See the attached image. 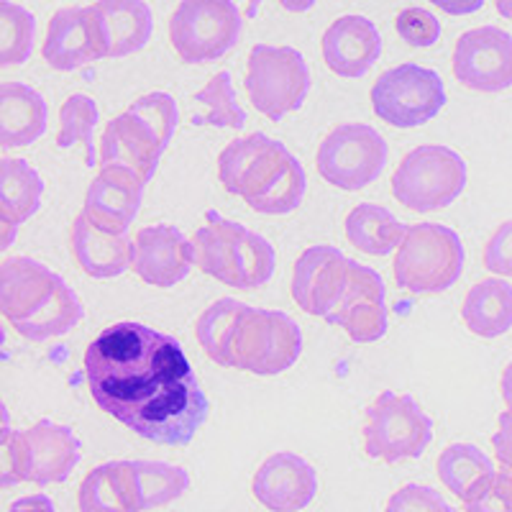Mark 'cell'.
I'll return each instance as SVG.
<instances>
[{"mask_svg":"<svg viewBox=\"0 0 512 512\" xmlns=\"http://www.w3.org/2000/svg\"><path fill=\"white\" fill-rule=\"evenodd\" d=\"M387 290L379 272L351 259L344 295L328 315L331 326L344 328L354 344H374L384 338L390 318H387Z\"/></svg>","mask_w":512,"mask_h":512,"instance_id":"13","label":"cell"},{"mask_svg":"<svg viewBox=\"0 0 512 512\" xmlns=\"http://www.w3.org/2000/svg\"><path fill=\"white\" fill-rule=\"evenodd\" d=\"M384 512H454L451 505L428 484H405L390 497Z\"/></svg>","mask_w":512,"mask_h":512,"instance_id":"42","label":"cell"},{"mask_svg":"<svg viewBox=\"0 0 512 512\" xmlns=\"http://www.w3.org/2000/svg\"><path fill=\"white\" fill-rule=\"evenodd\" d=\"M466 512H512V474L495 472L464 500Z\"/></svg>","mask_w":512,"mask_h":512,"instance_id":"41","label":"cell"},{"mask_svg":"<svg viewBox=\"0 0 512 512\" xmlns=\"http://www.w3.org/2000/svg\"><path fill=\"white\" fill-rule=\"evenodd\" d=\"M274 139H269L267 134L256 131V134L244 136V139H236L226 146L218 157V180L226 187L231 195H239L241 182L249 175V169L254 167V162L259 159V154L272 144Z\"/></svg>","mask_w":512,"mask_h":512,"instance_id":"37","label":"cell"},{"mask_svg":"<svg viewBox=\"0 0 512 512\" xmlns=\"http://www.w3.org/2000/svg\"><path fill=\"white\" fill-rule=\"evenodd\" d=\"M100 121V108L90 95L75 93L64 100L59 108V134L57 146L59 149H70V146L82 144L85 146V164L93 167L95 164V144L93 131Z\"/></svg>","mask_w":512,"mask_h":512,"instance_id":"31","label":"cell"},{"mask_svg":"<svg viewBox=\"0 0 512 512\" xmlns=\"http://www.w3.org/2000/svg\"><path fill=\"white\" fill-rule=\"evenodd\" d=\"M244 88L256 111L274 123L282 121L287 113L300 111L308 98V62L292 47L256 44L249 52Z\"/></svg>","mask_w":512,"mask_h":512,"instance_id":"7","label":"cell"},{"mask_svg":"<svg viewBox=\"0 0 512 512\" xmlns=\"http://www.w3.org/2000/svg\"><path fill=\"white\" fill-rule=\"evenodd\" d=\"M387 154V141L377 128L367 123H344L320 141L315 167L328 185L356 192L379 180L387 167Z\"/></svg>","mask_w":512,"mask_h":512,"instance_id":"9","label":"cell"},{"mask_svg":"<svg viewBox=\"0 0 512 512\" xmlns=\"http://www.w3.org/2000/svg\"><path fill=\"white\" fill-rule=\"evenodd\" d=\"M85 382L103 413L162 446H187L210 413L180 341L144 323L100 331L85 351Z\"/></svg>","mask_w":512,"mask_h":512,"instance_id":"1","label":"cell"},{"mask_svg":"<svg viewBox=\"0 0 512 512\" xmlns=\"http://www.w3.org/2000/svg\"><path fill=\"white\" fill-rule=\"evenodd\" d=\"M259 6H262V0H246V18H256Z\"/></svg>","mask_w":512,"mask_h":512,"instance_id":"51","label":"cell"},{"mask_svg":"<svg viewBox=\"0 0 512 512\" xmlns=\"http://www.w3.org/2000/svg\"><path fill=\"white\" fill-rule=\"evenodd\" d=\"M8 512H57V510H54L52 497L29 495V497H18Z\"/></svg>","mask_w":512,"mask_h":512,"instance_id":"46","label":"cell"},{"mask_svg":"<svg viewBox=\"0 0 512 512\" xmlns=\"http://www.w3.org/2000/svg\"><path fill=\"white\" fill-rule=\"evenodd\" d=\"M0 226H3V249H8V246L13 244V241H16V228L18 226H13V223H6V221H0Z\"/></svg>","mask_w":512,"mask_h":512,"instance_id":"49","label":"cell"},{"mask_svg":"<svg viewBox=\"0 0 512 512\" xmlns=\"http://www.w3.org/2000/svg\"><path fill=\"white\" fill-rule=\"evenodd\" d=\"M303 354V331L282 310L249 308L239 313L228 338V367L256 377H277Z\"/></svg>","mask_w":512,"mask_h":512,"instance_id":"3","label":"cell"},{"mask_svg":"<svg viewBox=\"0 0 512 512\" xmlns=\"http://www.w3.org/2000/svg\"><path fill=\"white\" fill-rule=\"evenodd\" d=\"M146 182L134 169L108 164L100 167L98 177L90 182L82 213L98 228L111 233H128L141 208Z\"/></svg>","mask_w":512,"mask_h":512,"instance_id":"17","label":"cell"},{"mask_svg":"<svg viewBox=\"0 0 512 512\" xmlns=\"http://www.w3.org/2000/svg\"><path fill=\"white\" fill-rule=\"evenodd\" d=\"M436 472L448 492L466 500L474 492V487H479L484 479L495 474V466L482 448H477L474 443H451L438 456Z\"/></svg>","mask_w":512,"mask_h":512,"instance_id":"29","label":"cell"},{"mask_svg":"<svg viewBox=\"0 0 512 512\" xmlns=\"http://www.w3.org/2000/svg\"><path fill=\"white\" fill-rule=\"evenodd\" d=\"M305 187H308V180H305L303 164L297 162V157H290L277 180L246 205L262 216H287V213L300 208L305 198Z\"/></svg>","mask_w":512,"mask_h":512,"instance_id":"35","label":"cell"},{"mask_svg":"<svg viewBox=\"0 0 512 512\" xmlns=\"http://www.w3.org/2000/svg\"><path fill=\"white\" fill-rule=\"evenodd\" d=\"M47 100L24 82L0 85V144L3 149L29 146L47 134Z\"/></svg>","mask_w":512,"mask_h":512,"instance_id":"24","label":"cell"},{"mask_svg":"<svg viewBox=\"0 0 512 512\" xmlns=\"http://www.w3.org/2000/svg\"><path fill=\"white\" fill-rule=\"evenodd\" d=\"M249 228L223 218L218 210L205 213V223L195 231V267L213 280L241 290V244Z\"/></svg>","mask_w":512,"mask_h":512,"instance_id":"21","label":"cell"},{"mask_svg":"<svg viewBox=\"0 0 512 512\" xmlns=\"http://www.w3.org/2000/svg\"><path fill=\"white\" fill-rule=\"evenodd\" d=\"M502 472H505V469H502ZM507 474H510V472H507Z\"/></svg>","mask_w":512,"mask_h":512,"instance_id":"52","label":"cell"},{"mask_svg":"<svg viewBox=\"0 0 512 512\" xmlns=\"http://www.w3.org/2000/svg\"><path fill=\"white\" fill-rule=\"evenodd\" d=\"M162 146L157 136L139 116L134 113H121L105 126L98 146L100 167L118 164V167L134 169L144 182L154 177L162 159Z\"/></svg>","mask_w":512,"mask_h":512,"instance_id":"20","label":"cell"},{"mask_svg":"<svg viewBox=\"0 0 512 512\" xmlns=\"http://www.w3.org/2000/svg\"><path fill=\"white\" fill-rule=\"evenodd\" d=\"M495 8L502 18L512 21V0H495Z\"/></svg>","mask_w":512,"mask_h":512,"instance_id":"50","label":"cell"},{"mask_svg":"<svg viewBox=\"0 0 512 512\" xmlns=\"http://www.w3.org/2000/svg\"><path fill=\"white\" fill-rule=\"evenodd\" d=\"M59 277L47 264L29 256H11L0 264V310L3 318L18 326L21 320L39 313L57 292Z\"/></svg>","mask_w":512,"mask_h":512,"instance_id":"19","label":"cell"},{"mask_svg":"<svg viewBox=\"0 0 512 512\" xmlns=\"http://www.w3.org/2000/svg\"><path fill=\"white\" fill-rule=\"evenodd\" d=\"M464 187L466 162L448 146H418L392 172V198L415 213L448 208Z\"/></svg>","mask_w":512,"mask_h":512,"instance_id":"5","label":"cell"},{"mask_svg":"<svg viewBox=\"0 0 512 512\" xmlns=\"http://www.w3.org/2000/svg\"><path fill=\"white\" fill-rule=\"evenodd\" d=\"M36 39V18L24 6L0 0V64L18 67L29 62Z\"/></svg>","mask_w":512,"mask_h":512,"instance_id":"32","label":"cell"},{"mask_svg":"<svg viewBox=\"0 0 512 512\" xmlns=\"http://www.w3.org/2000/svg\"><path fill=\"white\" fill-rule=\"evenodd\" d=\"M500 392H502V400H505L507 405H512V361L505 367V372H502Z\"/></svg>","mask_w":512,"mask_h":512,"instance_id":"48","label":"cell"},{"mask_svg":"<svg viewBox=\"0 0 512 512\" xmlns=\"http://www.w3.org/2000/svg\"><path fill=\"white\" fill-rule=\"evenodd\" d=\"M241 26L233 0H182L169 18V41L185 64H208L239 44Z\"/></svg>","mask_w":512,"mask_h":512,"instance_id":"8","label":"cell"},{"mask_svg":"<svg viewBox=\"0 0 512 512\" xmlns=\"http://www.w3.org/2000/svg\"><path fill=\"white\" fill-rule=\"evenodd\" d=\"M195 264V246L175 226L141 228L134 236V272L146 285L175 287L190 274Z\"/></svg>","mask_w":512,"mask_h":512,"instance_id":"15","label":"cell"},{"mask_svg":"<svg viewBox=\"0 0 512 512\" xmlns=\"http://www.w3.org/2000/svg\"><path fill=\"white\" fill-rule=\"evenodd\" d=\"M433 441V420L418 402L400 392H382L367 408L364 451L384 464L420 459Z\"/></svg>","mask_w":512,"mask_h":512,"instance_id":"6","label":"cell"},{"mask_svg":"<svg viewBox=\"0 0 512 512\" xmlns=\"http://www.w3.org/2000/svg\"><path fill=\"white\" fill-rule=\"evenodd\" d=\"M492 448L505 472L512 474V405L502 410L500 420H497V433L492 436Z\"/></svg>","mask_w":512,"mask_h":512,"instance_id":"44","label":"cell"},{"mask_svg":"<svg viewBox=\"0 0 512 512\" xmlns=\"http://www.w3.org/2000/svg\"><path fill=\"white\" fill-rule=\"evenodd\" d=\"M256 502L272 512H300L318 495V474L303 456L280 451L256 469L251 479Z\"/></svg>","mask_w":512,"mask_h":512,"instance_id":"16","label":"cell"},{"mask_svg":"<svg viewBox=\"0 0 512 512\" xmlns=\"http://www.w3.org/2000/svg\"><path fill=\"white\" fill-rule=\"evenodd\" d=\"M195 100L208 105V113H205V116L192 118L195 126L236 128V131L246 126V113L239 105V100H236V93H233V85H231V75H228L226 70H221L218 75L210 77L208 85L195 93Z\"/></svg>","mask_w":512,"mask_h":512,"instance_id":"34","label":"cell"},{"mask_svg":"<svg viewBox=\"0 0 512 512\" xmlns=\"http://www.w3.org/2000/svg\"><path fill=\"white\" fill-rule=\"evenodd\" d=\"M128 113L139 116L146 126L152 128L159 146H162V152H167L169 141L175 136L177 118H180L177 116V100L169 93L157 90V93H146L139 100H134V103L128 105Z\"/></svg>","mask_w":512,"mask_h":512,"instance_id":"38","label":"cell"},{"mask_svg":"<svg viewBox=\"0 0 512 512\" xmlns=\"http://www.w3.org/2000/svg\"><path fill=\"white\" fill-rule=\"evenodd\" d=\"M70 239L77 264L93 280H113L134 267V241L128 233L103 231L85 213L72 221Z\"/></svg>","mask_w":512,"mask_h":512,"instance_id":"22","label":"cell"},{"mask_svg":"<svg viewBox=\"0 0 512 512\" xmlns=\"http://www.w3.org/2000/svg\"><path fill=\"white\" fill-rule=\"evenodd\" d=\"M41 57L57 72L80 70L98 59L111 57V41L98 8L72 6L54 13Z\"/></svg>","mask_w":512,"mask_h":512,"instance_id":"11","label":"cell"},{"mask_svg":"<svg viewBox=\"0 0 512 512\" xmlns=\"http://www.w3.org/2000/svg\"><path fill=\"white\" fill-rule=\"evenodd\" d=\"M464 259V244L454 228L441 223H413L395 251L392 274L402 290L413 295H438L456 285Z\"/></svg>","mask_w":512,"mask_h":512,"instance_id":"4","label":"cell"},{"mask_svg":"<svg viewBox=\"0 0 512 512\" xmlns=\"http://www.w3.org/2000/svg\"><path fill=\"white\" fill-rule=\"evenodd\" d=\"M431 3L448 16H469L484 6V0H431Z\"/></svg>","mask_w":512,"mask_h":512,"instance_id":"45","label":"cell"},{"mask_svg":"<svg viewBox=\"0 0 512 512\" xmlns=\"http://www.w3.org/2000/svg\"><path fill=\"white\" fill-rule=\"evenodd\" d=\"M351 259L336 246H310L292 269V300L308 315L328 318L344 295Z\"/></svg>","mask_w":512,"mask_h":512,"instance_id":"14","label":"cell"},{"mask_svg":"<svg viewBox=\"0 0 512 512\" xmlns=\"http://www.w3.org/2000/svg\"><path fill=\"white\" fill-rule=\"evenodd\" d=\"M287 13H308L318 0H277Z\"/></svg>","mask_w":512,"mask_h":512,"instance_id":"47","label":"cell"},{"mask_svg":"<svg viewBox=\"0 0 512 512\" xmlns=\"http://www.w3.org/2000/svg\"><path fill=\"white\" fill-rule=\"evenodd\" d=\"M95 8L108 31L111 57H128L149 44L154 16L144 0H98Z\"/></svg>","mask_w":512,"mask_h":512,"instance_id":"26","label":"cell"},{"mask_svg":"<svg viewBox=\"0 0 512 512\" xmlns=\"http://www.w3.org/2000/svg\"><path fill=\"white\" fill-rule=\"evenodd\" d=\"M369 100L384 123L395 128H418L443 111L446 85L431 67L405 62L379 75Z\"/></svg>","mask_w":512,"mask_h":512,"instance_id":"10","label":"cell"},{"mask_svg":"<svg viewBox=\"0 0 512 512\" xmlns=\"http://www.w3.org/2000/svg\"><path fill=\"white\" fill-rule=\"evenodd\" d=\"M408 226L377 203H359L346 216V239L369 256H387L400 249Z\"/></svg>","mask_w":512,"mask_h":512,"instance_id":"27","label":"cell"},{"mask_svg":"<svg viewBox=\"0 0 512 512\" xmlns=\"http://www.w3.org/2000/svg\"><path fill=\"white\" fill-rule=\"evenodd\" d=\"M0 484L3 489L21 482L39 487L62 484L72 477L80 464L82 443L67 425L52 423L49 418L36 420L26 431H13L3 425L0 438Z\"/></svg>","mask_w":512,"mask_h":512,"instance_id":"2","label":"cell"},{"mask_svg":"<svg viewBox=\"0 0 512 512\" xmlns=\"http://www.w3.org/2000/svg\"><path fill=\"white\" fill-rule=\"evenodd\" d=\"M451 70L474 93H505L512 88V36L500 26H479L459 36Z\"/></svg>","mask_w":512,"mask_h":512,"instance_id":"12","label":"cell"},{"mask_svg":"<svg viewBox=\"0 0 512 512\" xmlns=\"http://www.w3.org/2000/svg\"><path fill=\"white\" fill-rule=\"evenodd\" d=\"M323 62L338 77H364L382 57V36L367 16L336 18L320 41Z\"/></svg>","mask_w":512,"mask_h":512,"instance_id":"18","label":"cell"},{"mask_svg":"<svg viewBox=\"0 0 512 512\" xmlns=\"http://www.w3.org/2000/svg\"><path fill=\"white\" fill-rule=\"evenodd\" d=\"M484 267L495 277H512V221H505L484 246Z\"/></svg>","mask_w":512,"mask_h":512,"instance_id":"43","label":"cell"},{"mask_svg":"<svg viewBox=\"0 0 512 512\" xmlns=\"http://www.w3.org/2000/svg\"><path fill=\"white\" fill-rule=\"evenodd\" d=\"M244 310V303H239L236 297H223L216 303L205 308L200 313L198 323H195V336L208 359H213L221 367H228V338H231L233 323Z\"/></svg>","mask_w":512,"mask_h":512,"instance_id":"33","label":"cell"},{"mask_svg":"<svg viewBox=\"0 0 512 512\" xmlns=\"http://www.w3.org/2000/svg\"><path fill=\"white\" fill-rule=\"evenodd\" d=\"M82 315H85V310H82L80 297H77L75 292H72V287L62 280L59 282L57 292L52 295V300H49L39 313L21 320V323L13 328H16L24 338H29V341L41 344V341H52V338L67 336V333L80 323Z\"/></svg>","mask_w":512,"mask_h":512,"instance_id":"30","label":"cell"},{"mask_svg":"<svg viewBox=\"0 0 512 512\" xmlns=\"http://www.w3.org/2000/svg\"><path fill=\"white\" fill-rule=\"evenodd\" d=\"M395 31L402 41H408L415 49H428L441 39V21L425 8H405L397 13Z\"/></svg>","mask_w":512,"mask_h":512,"instance_id":"40","label":"cell"},{"mask_svg":"<svg viewBox=\"0 0 512 512\" xmlns=\"http://www.w3.org/2000/svg\"><path fill=\"white\" fill-rule=\"evenodd\" d=\"M464 326L479 338H500L512 328V285L502 277L477 282L461 305Z\"/></svg>","mask_w":512,"mask_h":512,"instance_id":"25","label":"cell"},{"mask_svg":"<svg viewBox=\"0 0 512 512\" xmlns=\"http://www.w3.org/2000/svg\"><path fill=\"white\" fill-rule=\"evenodd\" d=\"M80 512H141L139 472L134 461H105L82 479L77 492Z\"/></svg>","mask_w":512,"mask_h":512,"instance_id":"23","label":"cell"},{"mask_svg":"<svg viewBox=\"0 0 512 512\" xmlns=\"http://www.w3.org/2000/svg\"><path fill=\"white\" fill-rule=\"evenodd\" d=\"M44 195V180L26 159L3 157L0 162V221L21 226L36 216Z\"/></svg>","mask_w":512,"mask_h":512,"instance_id":"28","label":"cell"},{"mask_svg":"<svg viewBox=\"0 0 512 512\" xmlns=\"http://www.w3.org/2000/svg\"><path fill=\"white\" fill-rule=\"evenodd\" d=\"M274 246L264 236L254 231H246L244 244H241V290H256L267 285L274 274Z\"/></svg>","mask_w":512,"mask_h":512,"instance_id":"39","label":"cell"},{"mask_svg":"<svg viewBox=\"0 0 512 512\" xmlns=\"http://www.w3.org/2000/svg\"><path fill=\"white\" fill-rule=\"evenodd\" d=\"M139 472L141 495H144V510L169 505L180 500L190 489V474L182 466L167 464V461H134Z\"/></svg>","mask_w":512,"mask_h":512,"instance_id":"36","label":"cell"}]
</instances>
